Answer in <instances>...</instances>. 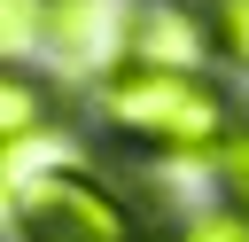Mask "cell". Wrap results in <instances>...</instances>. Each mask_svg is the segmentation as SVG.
I'll return each instance as SVG.
<instances>
[{
    "label": "cell",
    "instance_id": "cell-1",
    "mask_svg": "<svg viewBox=\"0 0 249 242\" xmlns=\"http://www.w3.org/2000/svg\"><path fill=\"white\" fill-rule=\"evenodd\" d=\"M93 117L156 156H218L233 117H226V86H210V70H163V62H117L93 78Z\"/></svg>",
    "mask_w": 249,
    "mask_h": 242
},
{
    "label": "cell",
    "instance_id": "cell-7",
    "mask_svg": "<svg viewBox=\"0 0 249 242\" xmlns=\"http://www.w3.org/2000/svg\"><path fill=\"white\" fill-rule=\"evenodd\" d=\"M210 31H218V55L249 70V0H210Z\"/></svg>",
    "mask_w": 249,
    "mask_h": 242
},
{
    "label": "cell",
    "instance_id": "cell-6",
    "mask_svg": "<svg viewBox=\"0 0 249 242\" xmlns=\"http://www.w3.org/2000/svg\"><path fill=\"white\" fill-rule=\"evenodd\" d=\"M218 187H226V203L249 219V125L226 133V148H218Z\"/></svg>",
    "mask_w": 249,
    "mask_h": 242
},
{
    "label": "cell",
    "instance_id": "cell-5",
    "mask_svg": "<svg viewBox=\"0 0 249 242\" xmlns=\"http://www.w3.org/2000/svg\"><path fill=\"white\" fill-rule=\"evenodd\" d=\"M101 16H109V0H47V39L62 55H93V39L109 31Z\"/></svg>",
    "mask_w": 249,
    "mask_h": 242
},
{
    "label": "cell",
    "instance_id": "cell-2",
    "mask_svg": "<svg viewBox=\"0 0 249 242\" xmlns=\"http://www.w3.org/2000/svg\"><path fill=\"white\" fill-rule=\"evenodd\" d=\"M16 234L23 242H140V219L93 172H39L16 187Z\"/></svg>",
    "mask_w": 249,
    "mask_h": 242
},
{
    "label": "cell",
    "instance_id": "cell-3",
    "mask_svg": "<svg viewBox=\"0 0 249 242\" xmlns=\"http://www.w3.org/2000/svg\"><path fill=\"white\" fill-rule=\"evenodd\" d=\"M210 55H218V31H210V16H195V8H179V0H163V8H140V16H132V62L202 70Z\"/></svg>",
    "mask_w": 249,
    "mask_h": 242
},
{
    "label": "cell",
    "instance_id": "cell-8",
    "mask_svg": "<svg viewBox=\"0 0 249 242\" xmlns=\"http://www.w3.org/2000/svg\"><path fill=\"white\" fill-rule=\"evenodd\" d=\"M179 242H249V219L226 203V211H202V219H187V226H179Z\"/></svg>",
    "mask_w": 249,
    "mask_h": 242
},
{
    "label": "cell",
    "instance_id": "cell-4",
    "mask_svg": "<svg viewBox=\"0 0 249 242\" xmlns=\"http://www.w3.org/2000/svg\"><path fill=\"white\" fill-rule=\"evenodd\" d=\"M39 125H47V86L23 62H8V78H0V141L23 148V133H39Z\"/></svg>",
    "mask_w": 249,
    "mask_h": 242
}]
</instances>
